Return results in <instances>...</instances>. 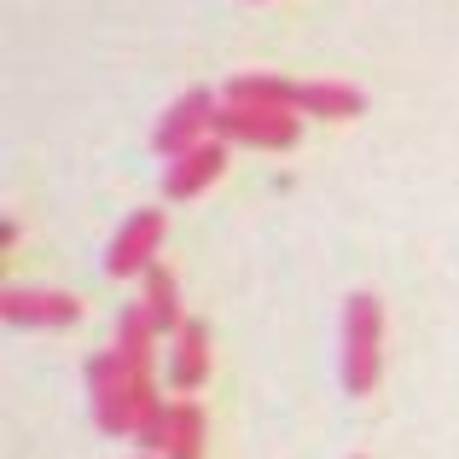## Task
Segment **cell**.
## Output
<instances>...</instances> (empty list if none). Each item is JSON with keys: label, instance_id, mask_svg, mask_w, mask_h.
<instances>
[{"label": "cell", "instance_id": "1", "mask_svg": "<svg viewBox=\"0 0 459 459\" xmlns=\"http://www.w3.org/2000/svg\"><path fill=\"white\" fill-rule=\"evenodd\" d=\"M384 378V303L372 291H355L343 303V390L372 395Z\"/></svg>", "mask_w": 459, "mask_h": 459}, {"label": "cell", "instance_id": "2", "mask_svg": "<svg viewBox=\"0 0 459 459\" xmlns=\"http://www.w3.org/2000/svg\"><path fill=\"white\" fill-rule=\"evenodd\" d=\"M215 134H221V140H238V146H256V152H291L297 140H303V111L221 100V111H215Z\"/></svg>", "mask_w": 459, "mask_h": 459}, {"label": "cell", "instance_id": "3", "mask_svg": "<svg viewBox=\"0 0 459 459\" xmlns=\"http://www.w3.org/2000/svg\"><path fill=\"white\" fill-rule=\"evenodd\" d=\"M88 395H93V419L105 437H134V372L123 367L117 349L88 360Z\"/></svg>", "mask_w": 459, "mask_h": 459}, {"label": "cell", "instance_id": "4", "mask_svg": "<svg viewBox=\"0 0 459 459\" xmlns=\"http://www.w3.org/2000/svg\"><path fill=\"white\" fill-rule=\"evenodd\" d=\"M215 111H221V105H215V93H210V88H186L163 117H157V134H152L157 157H180V152L198 146V140H210Z\"/></svg>", "mask_w": 459, "mask_h": 459}, {"label": "cell", "instance_id": "5", "mask_svg": "<svg viewBox=\"0 0 459 459\" xmlns=\"http://www.w3.org/2000/svg\"><path fill=\"white\" fill-rule=\"evenodd\" d=\"M157 245H163V210H134L123 221V233L111 238V250H105V273H111V280L146 273L157 262Z\"/></svg>", "mask_w": 459, "mask_h": 459}, {"label": "cell", "instance_id": "6", "mask_svg": "<svg viewBox=\"0 0 459 459\" xmlns=\"http://www.w3.org/2000/svg\"><path fill=\"white\" fill-rule=\"evenodd\" d=\"M0 314H6V325H41V332H58V325L82 320V297L41 291V285H12V291L0 297Z\"/></svg>", "mask_w": 459, "mask_h": 459}, {"label": "cell", "instance_id": "7", "mask_svg": "<svg viewBox=\"0 0 459 459\" xmlns=\"http://www.w3.org/2000/svg\"><path fill=\"white\" fill-rule=\"evenodd\" d=\"M221 169H227V140L221 134H215V140H198L192 152L169 157V169H163V198L169 204L198 198L204 186H215V180H221Z\"/></svg>", "mask_w": 459, "mask_h": 459}, {"label": "cell", "instance_id": "8", "mask_svg": "<svg viewBox=\"0 0 459 459\" xmlns=\"http://www.w3.org/2000/svg\"><path fill=\"white\" fill-rule=\"evenodd\" d=\"M169 384H175L180 395L210 384V325L204 320H180L175 349H169Z\"/></svg>", "mask_w": 459, "mask_h": 459}, {"label": "cell", "instance_id": "9", "mask_svg": "<svg viewBox=\"0 0 459 459\" xmlns=\"http://www.w3.org/2000/svg\"><path fill=\"white\" fill-rule=\"evenodd\" d=\"M157 325H152V314L146 308H128L123 320H117V355H123V367L134 372V384H157L152 378V367H157Z\"/></svg>", "mask_w": 459, "mask_h": 459}, {"label": "cell", "instance_id": "10", "mask_svg": "<svg viewBox=\"0 0 459 459\" xmlns=\"http://www.w3.org/2000/svg\"><path fill=\"white\" fill-rule=\"evenodd\" d=\"M297 111L320 117V123H349V117L367 111V93L349 88V82H303L297 88Z\"/></svg>", "mask_w": 459, "mask_h": 459}, {"label": "cell", "instance_id": "11", "mask_svg": "<svg viewBox=\"0 0 459 459\" xmlns=\"http://www.w3.org/2000/svg\"><path fill=\"white\" fill-rule=\"evenodd\" d=\"M140 280H146V297H140V308L152 314V325H157L163 337H175L180 320H186V314H180V285H175V273H169L163 262H152Z\"/></svg>", "mask_w": 459, "mask_h": 459}, {"label": "cell", "instance_id": "12", "mask_svg": "<svg viewBox=\"0 0 459 459\" xmlns=\"http://www.w3.org/2000/svg\"><path fill=\"white\" fill-rule=\"evenodd\" d=\"M163 459H204V407L198 402H175L169 407Z\"/></svg>", "mask_w": 459, "mask_h": 459}, {"label": "cell", "instance_id": "13", "mask_svg": "<svg viewBox=\"0 0 459 459\" xmlns=\"http://www.w3.org/2000/svg\"><path fill=\"white\" fill-rule=\"evenodd\" d=\"M297 88L303 82H285V76H233L227 82V100L233 105H280V111H297Z\"/></svg>", "mask_w": 459, "mask_h": 459}, {"label": "cell", "instance_id": "14", "mask_svg": "<svg viewBox=\"0 0 459 459\" xmlns=\"http://www.w3.org/2000/svg\"><path fill=\"white\" fill-rule=\"evenodd\" d=\"M140 459H163V454H140Z\"/></svg>", "mask_w": 459, "mask_h": 459}, {"label": "cell", "instance_id": "15", "mask_svg": "<svg viewBox=\"0 0 459 459\" xmlns=\"http://www.w3.org/2000/svg\"><path fill=\"white\" fill-rule=\"evenodd\" d=\"M355 459H360V454H355Z\"/></svg>", "mask_w": 459, "mask_h": 459}]
</instances>
